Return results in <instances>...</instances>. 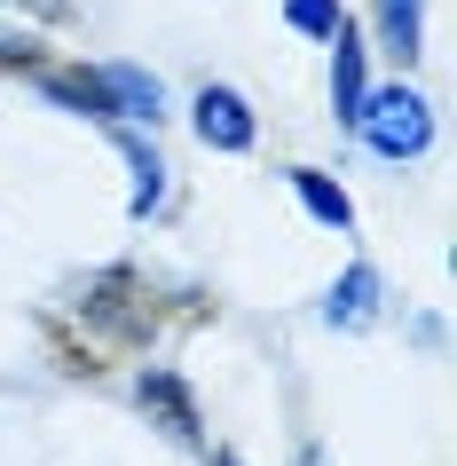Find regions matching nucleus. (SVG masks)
Listing matches in <instances>:
<instances>
[{
  "label": "nucleus",
  "instance_id": "f257e3e1",
  "mask_svg": "<svg viewBox=\"0 0 457 466\" xmlns=\"http://www.w3.org/2000/svg\"><path fill=\"white\" fill-rule=\"evenodd\" d=\"M355 127H363V143L379 150V158H418V150L433 143V111L410 87H386V96H363V111H355Z\"/></svg>",
  "mask_w": 457,
  "mask_h": 466
},
{
  "label": "nucleus",
  "instance_id": "f03ea898",
  "mask_svg": "<svg viewBox=\"0 0 457 466\" xmlns=\"http://www.w3.org/2000/svg\"><path fill=\"white\" fill-rule=\"evenodd\" d=\"M197 135L214 150H253V111L237 87H197Z\"/></svg>",
  "mask_w": 457,
  "mask_h": 466
},
{
  "label": "nucleus",
  "instance_id": "7ed1b4c3",
  "mask_svg": "<svg viewBox=\"0 0 457 466\" xmlns=\"http://www.w3.org/2000/svg\"><path fill=\"white\" fill-rule=\"evenodd\" d=\"M103 96H111V119H150L158 127V111H166V87L150 72H134V64H103Z\"/></svg>",
  "mask_w": 457,
  "mask_h": 466
},
{
  "label": "nucleus",
  "instance_id": "20e7f679",
  "mask_svg": "<svg viewBox=\"0 0 457 466\" xmlns=\"http://www.w3.org/2000/svg\"><path fill=\"white\" fill-rule=\"evenodd\" d=\"M126 293H134V277H126V269L95 277V285H87V317H95L103 332H119V340H134V332H150V300H143V309H126Z\"/></svg>",
  "mask_w": 457,
  "mask_h": 466
},
{
  "label": "nucleus",
  "instance_id": "39448f33",
  "mask_svg": "<svg viewBox=\"0 0 457 466\" xmlns=\"http://www.w3.org/2000/svg\"><path fill=\"white\" fill-rule=\"evenodd\" d=\"M363 96H371V87H363V40L339 25V32H332V103H339V119H347V127H355Z\"/></svg>",
  "mask_w": 457,
  "mask_h": 466
},
{
  "label": "nucleus",
  "instance_id": "423d86ee",
  "mask_svg": "<svg viewBox=\"0 0 457 466\" xmlns=\"http://www.w3.org/2000/svg\"><path fill=\"white\" fill-rule=\"evenodd\" d=\"M323 317H332V324H347V332H355V324H371V317H379V269H363V261H355V269H347V277L332 285Z\"/></svg>",
  "mask_w": 457,
  "mask_h": 466
},
{
  "label": "nucleus",
  "instance_id": "0eeeda50",
  "mask_svg": "<svg viewBox=\"0 0 457 466\" xmlns=\"http://www.w3.org/2000/svg\"><path fill=\"white\" fill-rule=\"evenodd\" d=\"M143 403H150L158 419H166V427H174L182 442H197V435H205V427H197V403H190V388H182L174 371H143Z\"/></svg>",
  "mask_w": 457,
  "mask_h": 466
},
{
  "label": "nucleus",
  "instance_id": "6e6552de",
  "mask_svg": "<svg viewBox=\"0 0 457 466\" xmlns=\"http://www.w3.org/2000/svg\"><path fill=\"white\" fill-rule=\"evenodd\" d=\"M292 190H300V206H308L315 221H332V229H347V221H355V206H347V190H339V182H323L315 167H292Z\"/></svg>",
  "mask_w": 457,
  "mask_h": 466
},
{
  "label": "nucleus",
  "instance_id": "1a4fd4ad",
  "mask_svg": "<svg viewBox=\"0 0 457 466\" xmlns=\"http://www.w3.org/2000/svg\"><path fill=\"white\" fill-rule=\"evenodd\" d=\"M379 32H386V56H418V0H379Z\"/></svg>",
  "mask_w": 457,
  "mask_h": 466
},
{
  "label": "nucleus",
  "instance_id": "9d476101",
  "mask_svg": "<svg viewBox=\"0 0 457 466\" xmlns=\"http://www.w3.org/2000/svg\"><path fill=\"white\" fill-rule=\"evenodd\" d=\"M126 158H134V214H150V206L166 198V167H158L143 143H126Z\"/></svg>",
  "mask_w": 457,
  "mask_h": 466
},
{
  "label": "nucleus",
  "instance_id": "9b49d317",
  "mask_svg": "<svg viewBox=\"0 0 457 466\" xmlns=\"http://www.w3.org/2000/svg\"><path fill=\"white\" fill-rule=\"evenodd\" d=\"M284 16L300 32H315V40H332L339 25H347V16H339V0H284Z\"/></svg>",
  "mask_w": 457,
  "mask_h": 466
},
{
  "label": "nucleus",
  "instance_id": "f8f14e48",
  "mask_svg": "<svg viewBox=\"0 0 457 466\" xmlns=\"http://www.w3.org/2000/svg\"><path fill=\"white\" fill-rule=\"evenodd\" d=\"M214 466H237V459H214Z\"/></svg>",
  "mask_w": 457,
  "mask_h": 466
}]
</instances>
